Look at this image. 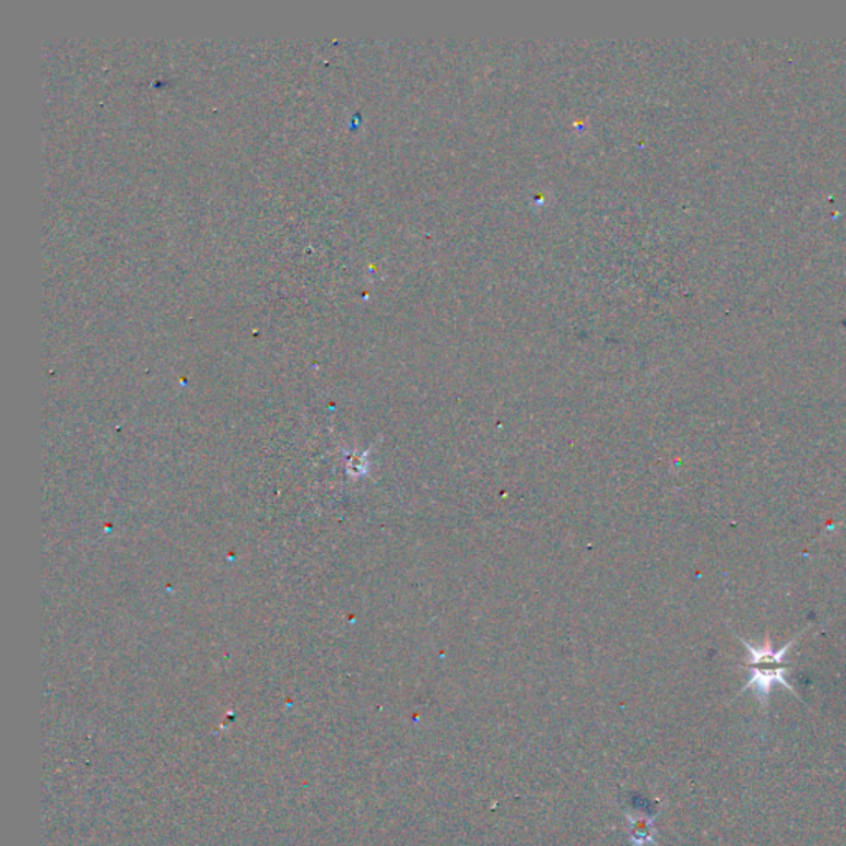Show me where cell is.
<instances>
[{
	"mask_svg": "<svg viewBox=\"0 0 846 846\" xmlns=\"http://www.w3.org/2000/svg\"><path fill=\"white\" fill-rule=\"evenodd\" d=\"M807 628H809V626H807ZM807 628H803L794 641L784 645L779 650H774V648H772V642L768 635L765 637L764 645L759 648L749 644L744 638L738 637L749 651L748 663H744V667L748 668L749 671V680L748 683H745V686L742 688L741 693H744V691L748 690H754L759 701H761L762 706H764L765 712L768 709V697H771V691L775 684L787 688L790 693L800 697L796 688L787 680V671L790 670V663L787 661V654H789L790 648L796 645V642L802 637L803 633L807 632Z\"/></svg>",
	"mask_w": 846,
	"mask_h": 846,
	"instance_id": "6da1fadb",
	"label": "cell"
}]
</instances>
